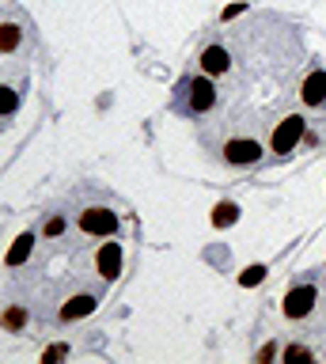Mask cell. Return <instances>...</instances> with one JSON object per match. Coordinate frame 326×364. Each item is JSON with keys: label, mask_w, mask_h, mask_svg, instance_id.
I'll return each instance as SVG.
<instances>
[{"label": "cell", "mask_w": 326, "mask_h": 364, "mask_svg": "<svg viewBox=\"0 0 326 364\" xmlns=\"http://www.w3.org/2000/svg\"><path fill=\"white\" fill-rule=\"evenodd\" d=\"M171 114L224 167H262L326 136V68L277 11H232L197 38Z\"/></svg>", "instance_id": "1"}, {"label": "cell", "mask_w": 326, "mask_h": 364, "mask_svg": "<svg viewBox=\"0 0 326 364\" xmlns=\"http://www.w3.org/2000/svg\"><path fill=\"white\" fill-rule=\"evenodd\" d=\"M137 216L118 193L76 182L35 213L0 269L8 318L42 330H69L103 311L137 258Z\"/></svg>", "instance_id": "2"}, {"label": "cell", "mask_w": 326, "mask_h": 364, "mask_svg": "<svg viewBox=\"0 0 326 364\" xmlns=\"http://www.w3.org/2000/svg\"><path fill=\"white\" fill-rule=\"evenodd\" d=\"M35 27L19 8L0 4V136L16 125L35 76Z\"/></svg>", "instance_id": "3"}]
</instances>
